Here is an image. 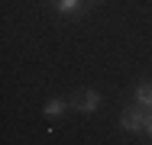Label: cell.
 <instances>
[{
    "label": "cell",
    "mask_w": 152,
    "mask_h": 145,
    "mask_svg": "<svg viewBox=\"0 0 152 145\" xmlns=\"http://www.w3.org/2000/svg\"><path fill=\"white\" fill-rule=\"evenodd\" d=\"M149 107H129V110H123L120 116V129H126V132H146V123H149Z\"/></svg>",
    "instance_id": "6da1fadb"
},
{
    "label": "cell",
    "mask_w": 152,
    "mask_h": 145,
    "mask_svg": "<svg viewBox=\"0 0 152 145\" xmlns=\"http://www.w3.org/2000/svg\"><path fill=\"white\" fill-rule=\"evenodd\" d=\"M97 107H100V94L97 90H84L81 97L71 100V110H78V113H94Z\"/></svg>",
    "instance_id": "7a4b0ae2"
},
{
    "label": "cell",
    "mask_w": 152,
    "mask_h": 145,
    "mask_svg": "<svg viewBox=\"0 0 152 145\" xmlns=\"http://www.w3.org/2000/svg\"><path fill=\"white\" fill-rule=\"evenodd\" d=\"M52 7L58 13H65V16H78L84 10V0H52Z\"/></svg>",
    "instance_id": "3957f363"
},
{
    "label": "cell",
    "mask_w": 152,
    "mask_h": 145,
    "mask_svg": "<svg viewBox=\"0 0 152 145\" xmlns=\"http://www.w3.org/2000/svg\"><path fill=\"white\" fill-rule=\"evenodd\" d=\"M136 103L152 110V84H139V87H136Z\"/></svg>",
    "instance_id": "277c9868"
},
{
    "label": "cell",
    "mask_w": 152,
    "mask_h": 145,
    "mask_svg": "<svg viewBox=\"0 0 152 145\" xmlns=\"http://www.w3.org/2000/svg\"><path fill=\"white\" fill-rule=\"evenodd\" d=\"M65 110H68L65 100H49V103H45V116H61Z\"/></svg>",
    "instance_id": "5b68a950"
},
{
    "label": "cell",
    "mask_w": 152,
    "mask_h": 145,
    "mask_svg": "<svg viewBox=\"0 0 152 145\" xmlns=\"http://www.w3.org/2000/svg\"><path fill=\"white\" fill-rule=\"evenodd\" d=\"M146 132H149V139H152V113H149V123H146Z\"/></svg>",
    "instance_id": "8992f818"
}]
</instances>
